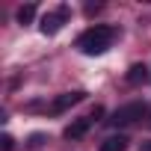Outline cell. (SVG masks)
Masks as SVG:
<instances>
[{
	"instance_id": "8fae6325",
	"label": "cell",
	"mask_w": 151,
	"mask_h": 151,
	"mask_svg": "<svg viewBox=\"0 0 151 151\" xmlns=\"http://www.w3.org/2000/svg\"><path fill=\"white\" fill-rule=\"evenodd\" d=\"M139 151H151V142H142V148Z\"/></svg>"
},
{
	"instance_id": "30bf717a",
	"label": "cell",
	"mask_w": 151,
	"mask_h": 151,
	"mask_svg": "<svg viewBox=\"0 0 151 151\" xmlns=\"http://www.w3.org/2000/svg\"><path fill=\"white\" fill-rule=\"evenodd\" d=\"M42 142H45V133H33L30 136V148H42Z\"/></svg>"
},
{
	"instance_id": "7a4b0ae2",
	"label": "cell",
	"mask_w": 151,
	"mask_h": 151,
	"mask_svg": "<svg viewBox=\"0 0 151 151\" xmlns=\"http://www.w3.org/2000/svg\"><path fill=\"white\" fill-rule=\"evenodd\" d=\"M151 113V107L145 104V101H133V104H124V107H119L107 122L113 124V127H127V124H136V122H142L145 116Z\"/></svg>"
},
{
	"instance_id": "5b68a950",
	"label": "cell",
	"mask_w": 151,
	"mask_h": 151,
	"mask_svg": "<svg viewBox=\"0 0 151 151\" xmlns=\"http://www.w3.org/2000/svg\"><path fill=\"white\" fill-rule=\"evenodd\" d=\"M148 77H151V68H148L145 62H133V65L127 68V74H124V80H127L130 86H142Z\"/></svg>"
},
{
	"instance_id": "6da1fadb",
	"label": "cell",
	"mask_w": 151,
	"mask_h": 151,
	"mask_svg": "<svg viewBox=\"0 0 151 151\" xmlns=\"http://www.w3.org/2000/svg\"><path fill=\"white\" fill-rule=\"evenodd\" d=\"M116 36H119V30H116V27L95 24V27H89L86 33H80V36H77V50H80V53H86V56H101V53H107V50H110V45L116 42Z\"/></svg>"
},
{
	"instance_id": "277c9868",
	"label": "cell",
	"mask_w": 151,
	"mask_h": 151,
	"mask_svg": "<svg viewBox=\"0 0 151 151\" xmlns=\"http://www.w3.org/2000/svg\"><path fill=\"white\" fill-rule=\"evenodd\" d=\"M86 98V92L83 89H74V92H65V95H59L50 107H47V113H53V116H59V113H65V110H71L74 104H80Z\"/></svg>"
},
{
	"instance_id": "52a82bcc",
	"label": "cell",
	"mask_w": 151,
	"mask_h": 151,
	"mask_svg": "<svg viewBox=\"0 0 151 151\" xmlns=\"http://www.w3.org/2000/svg\"><path fill=\"white\" fill-rule=\"evenodd\" d=\"M127 142H130V139H127L124 133H116V136H107V139L101 142V148H98V151H124V148H127Z\"/></svg>"
},
{
	"instance_id": "3957f363",
	"label": "cell",
	"mask_w": 151,
	"mask_h": 151,
	"mask_svg": "<svg viewBox=\"0 0 151 151\" xmlns=\"http://www.w3.org/2000/svg\"><path fill=\"white\" fill-rule=\"evenodd\" d=\"M68 15H71V9L68 6H59L56 12H47L45 18H42V24H39V30L45 33V36H56L62 27H65V21H68Z\"/></svg>"
},
{
	"instance_id": "8992f818",
	"label": "cell",
	"mask_w": 151,
	"mask_h": 151,
	"mask_svg": "<svg viewBox=\"0 0 151 151\" xmlns=\"http://www.w3.org/2000/svg\"><path fill=\"white\" fill-rule=\"evenodd\" d=\"M89 127H92V116H86V119H74V122L62 130V136H65V139H80V136L89 133Z\"/></svg>"
},
{
	"instance_id": "9c48e42d",
	"label": "cell",
	"mask_w": 151,
	"mask_h": 151,
	"mask_svg": "<svg viewBox=\"0 0 151 151\" xmlns=\"http://www.w3.org/2000/svg\"><path fill=\"white\" fill-rule=\"evenodd\" d=\"M12 148H15V139L9 133H3V136H0V151H12Z\"/></svg>"
},
{
	"instance_id": "ba28073f",
	"label": "cell",
	"mask_w": 151,
	"mask_h": 151,
	"mask_svg": "<svg viewBox=\"0 0 151 151\" xmlns=\"http://www.w3.org/2000/svg\"><path fill=\"white\" fill-rule=\"evenodd\" d=\"M15 18H18V24H21V27H24V24H33V18H36V6H33V3L21 6V9L15 12Z\"/></svg>"
}]
</instances>
